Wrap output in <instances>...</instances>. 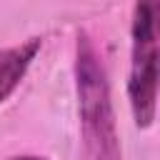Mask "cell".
<instances>
[{
    "mask_svg": "<svg viewBox=\"0 0 160 160\" xmlns=\"http://www.w3.org/2000/svg\"><path fill=\"white\" fill-rule=\"evenodd\" d=\"M75 80L80 122L85 135V148L92 160H120V142L115 130V112L110 102V88L105 70L100 65L98 50L88 35L78 38L75 55Z\"/></svg>",
    "mask_w": 160,
    "mask_h": 160,
    "instance_id": "1",
    "label": "cell"
},
{
    "mask_svg": "<svg viewBox=\"0 0 160 160\" xmlns=\"http://www.w3.org/2000/svg\"><path fill=\"white\" fill-rule=\"evenodd\" d=\"M160 0H138L132 12V52L128 98L138 128H150L158 105V15Z\"/></svg>",
    "mask_w": 160,
    "mask_h": 160,
    "instance_id": "2",
    "label": "cell"
},
{
    "mask_svg": "<svg viewBox=\"0 0 160 160\" xmlns=\"http://www.w3.org/2000/svg\"><path fill=\"white\" fill-rule=\"evenodd\" d=\"M38 50H40V40L30 38L28 42L0 52V102L8 100V95L18 88V82L22 80V75L28 72L30 62L35 60Z\"/></svg>",
    "mask_w": 160,
    "mask_h": 160,
    "instance_id": "3",
    "label": "cell"
},
{
    "mask_svg": "<svg viewBox=\"0 0 160 160\" xmlns=\"http://www.w3.org/2000/svg\"><path fill=\"white\" fill-rule=\"evenodd\" d=\"M8 160H45V158H35V155H18V158H8Z\"/></svg>",
    "mask_w": 160,
    "mask_h": 160,
    "instance_id": "4",
    "label": "cell"
}]
</instances>
